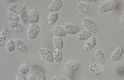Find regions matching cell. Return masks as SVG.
<instances>
[{
    "mask_svg": "<svg viewBox=\"0 0 124 80\" xmlns=\"http://www.w3.org/2000/svg\"><path fill=\"white\" fill-rule=\"evenodd\" d=\"M118 3L116 1L110 0L103 3L100 7V10L102 13H104L112 10L117 8Z\"/></svg>",
    "mask_w": 124,
    "mask_h": 80,
    "instance_id": "obj_1",
    "label": "cell"
},
{
    "mask_svg": "<svg viewBox=\"0 0 124 80\" xmlns=\"http://www.w3.org/2000/svg\"><path fill=\"white\" fill-rule=\"evenodd\" d=\"M39 54L41 58L46 61L52 62L54 60V54L48 49L43 48L41 49Z\"/></svg>",
    "mask_w": 124,
    "mask_h": 80,
    "instance_id": "obj_2",
    "label": "cell"
},
{
    "mask_svg": "<svg viewBox=\"0 0 124 80\" xmlns=\"http://www.w3.org/2000/svg\"><path fill=\"white\" fill-rule=\"evenodd\" d=\"M84 25L85 28L91 33H95L98 31L97 26L94 22L90 19L87 18L85 19L84 21Z\"/></svg>",
    "mask_w": 124,
    "mask_h": 80,
    "instance_id": "obj_3",
    "label": "cell"
},
{
    "mask_svg": "<svg viewBox=\"0 0 124 80\" xmlns=\"http://www.w3.org/2000/svg\"><path fill=\"white\" fill-rule=\"evenodd\" d=\"M33 71L38 80H46V77L45 71L42 67L38 66H35L33 67Z\"/></svg>",
    "mask_w": 124,
    "mask_h": 80,
    "instance_id": "obj_4",
    "label": "cell"
},
{
    "mask_svg": "<svg viewBox=\"0 0 124 80\" xmlns=\"http://www.w3.org/2000/svg\"><path fill=\"white\" fill-rule=\"evenodd\" d=\"M28 17L29 21L31 23L35 24L38 22L39 18V14L36 8H35L29 12Z\"/></svg>",
    "mask_w": 124,
    "mask_h": 80,
    "instance_id": "obj_5",
    "label": "cell"
},
{
    "mask_svg": "<svg viewBox=\"0 0 124 80\" xmlns=\"http://www.w3.org/2000/svg\"><path fill=\"white\" fill-rule=\"evenodd\" d=\"M97 43L96 39L92 37L88 39L83 47L84 51H88L91 50L96 46Z\"/></svg>",
    "mask_w": 124,
    "mask_h": 80,
    "instance_id": "obj_6",
    "label": "cell"
},
{
    "mask_svg": "<svg viewBox=\"0 0 124 80\" xmlns=\"http://www.w3.org/2000/svg\"><path fill=\"white\" fill-rule=\"evenodd\" d=\"M15 47L17 50L21 53L25 54L28 51L27 47L24 43L20 40H17L14 41Z\"/></svg>",
    "mask_w": 124,
    "mask_h": 80,
    "instance_id": "obj_7",
    "label": "cell"
},
{
    "mask_svg": "<svg viewBox=\"0 0 124 80\" xmlns=\"http://www.w3.org/2000/svg\"><path fill=\"white\" fill-rule=\"evenodd\" d=\"M27 8L26 6L18 4L12 5L9 8L10 11L18 14H22Z\"/></svg>",
    "mask_w": 124,
    "mask_h": 80,
    "instance_id": "obj_8",
    "label": "cell"
},
{
    "mask_svg": "<svg viewBox=\"0 0 124 80\" xmlns=\"http://www.w3.org/2000/svg\"><path fill=\"white\" fill-rule=\"evenodd\" d=\"M63 2L61 0H55L52 2L49 7L50 12L53 13L58 11L61 9Z\"/></svg>",
    "mask_w": 124,
    "mask_h": 80,
    "instance_id": "obj_9",
    "label": "cell"
},
{
    "mask_svg": "<svg viewBox=\"0 0 124 80\" xmlns=\"http://www.w3.org/2000/svg\"><path fill=\"white\" fill-rule=\"evenodd\" d=\"M40 31V27L37 24H33L30 27L29 31V36L32 39L35 38L37 36Z\"/></svg>",
    "mask_w": 124,
    "mask_h": 80,
    "instance_id": "obj_10",
    "label": "cell"
},
{
    "mask_svg": "<svg viewBox=\"0 0 124 80\" xmlns=\"http://www.w3.org/2000/svg\"><path fill=\"white\" fill-rule=\"evenodd\" d=\"M123 51V48L121 47H117L111 55V61H117L119 60L122 57Z\"/></svg>",
    "mask_w": 124,
    "mask_h": 80,
    "instance_id": "obj_11",
    "label": "cell"
},
{
    "mask_svg": "<svg viewBox=\"0 0 124 80\" xmlns=\"http://www.w3.org/2000/svg\"><path fill=\"white\" fill-rule=\"evenodd\" d=\"M51 28L53 34L56 36L63 37L66 35L65 29L60 26L51 27Z\"/></svg>",
    "mask_w": 124,
    "mask_h": 80,
    "instance_id": "obj_12",
    "label": "cell"
},
{
    "mask_svg": "<svg viewBox=\"0 0 124 80\" xmlns=\"http://www.w3.org/2000/svg\"><path fill=\"white\" fill-rule=\"evenodd\" d=\"M65 31L68 34L73 35L78 33L79 30L78 26L75 24H70L65 26L64 28Z\"/></svg>",
    "mask_w": 124,
    "mask_h": 80,
    "instance_id": "obj_13",
    "label": "cell"
},
{
    "mask_svg": "<svg viewBox=\"0 0 124 80\" xmlns=\"http://www.w3.org/2000/svg\"><path fill=\"white\" fill-rule=\"evenodd\" d=\"M81 65L82 63L80 61H74L66 64L65 66L68 71L72 72L77 70Z\"/></svg>",
    "mask_w": 124,
    "mask_h": 80,
    "instance_id": "obj_14",
    "label": "cell"
},
{
    "mask_svg": "<svg viewBox=\"0 0 124 80\" xmlns=\"http://www.w3.org/2000/svg\"><path fill=\"white\" fill-rule=\"evenodd\" d=\"M9 37V33L8 29H4L2 30L0 33V45H4L6 40Z\"/></svg>",
    "mask_w": 124,
    "mask_h": 80,
    "instance_id": "obj_15",
    "label": "cell"
},
{
    "mask_svg": "<svg viewBox=\"0 0 124 80\" xmlns=\"http://www.w3.org/2000/svg\"><path fill=\"white\" fill-rule=\"evenodd\" d=\"M94 56L97 62L101 64L104 63L105 61V58L104 53L101 50L98 49L94 53Z\"/></svg>",
    "mask_w": 124,
    "mask_h": 80,
    "instance_id": "obj_16",
    "label": "cell"
},
{
    "mask_svg": "<svg viewBox=\"0 0 124 80\" xmlns=\"http://www.w3.org/2000/svg\"><path fill=\"white\" fill-rule=\"evenodd\" d=\"M91 35V32L88 30L86 29L78 33L77 34V37L80 40H84L88 39Z\"/></svg>",
    "mask_w": 124,
    "mask_h": 80,
    "instance_id": "obj_17",
    "label": "cell"
},
{
    "mask_svg": "<svg viewBox=\"0 0 124 80\" xmlns=\"http://www.w3.org/2000/svg\"><path fill=\"white\" fill-rule=\"evenodd\" d=\"M90 71L93 74L96 75H99L100 73V70L99 67L94 62L93 60H91L89 65Z\"/></svg>",
    "mask_w": 124,
    "mask_h": 80,
    "instance_id": "obj_18",
    "label": "cell"
},
{
    "mask_svg": "<svg viewBox=\"0 0 124 80\" xmlns=\"http://www.w3.org/2000/svg\"><path fill=\"white\" fill-rule=\"evenodd\" d=\"M5 16L9 20L12 22H18L20 20V18L18 14L11 12H7Z\"/></svg>",
    "mask_w": 124,
    "mask_h": 80,
    "instance_id": "obj_19",
    "label": "cell"
},
{
    "mask_svg": "<svg viewBox=\"0 0 124 80\" xmlns=\"http://www.w3.org/2000/svg\"><path fill=\"white\" fill-rule=\"evenodd\" d=\"M54 43L56 48L61 49L64 46L63 40L61 37L55 36L54 37Z\"/></svg>",
    "mask_w": 124,
    "mask_h": 80,
    "instance_id": "obj_20",
    "label": "cell"
},
{
    "mask_svg": "<svg viewBox=\"0 0 124 80\" xmlns=\"http://www.w3.org/2000/svg\"><path fill=\"white\" fill-rule=\"evenodd\" d=\"M54 55L55 62L57 65H59L63 58L62 53L60 49H56L54 51Z\"/></svg>",
    "mask_w": 124,
    "mask_h": 80,
    "instance_id": "obj_21",
    "label": "cell"
},
{
    "mask_svg": "<svg viewBox=\"0 0 124 80\" xmlns=\"http://www.w3.org/2000/svg\"><path fill=\"white\" fill-rule=\"evenodd\" d=\"M78 9L79 11L84 14L89 15L92 13V9L90 7L85 4H80L78 7Z\"/></svg>",
    "mask_w": 124,
    "mask_h": 80,
    "instance_id": "obj_22",
    "label": "cell"
},
{
    "mask_svg": "<svg viewBox=\"0 0 124 80\" xmlns=\"http://www.w3.org/2000/svg\"><path fill=\"white\" fill-rule=\"evenodd\" d=\"M58 13H54L50 15L48 18V23L50 26L54 24L57 22L58 18Z\"/></svg>",
    "mask_w": 124,
    "mask_h": 80,
    "instance_id": "obj_23",
    "label": "cell"
},
{
    "mask_svg": "<svg viewBox=\"0 0 124 80\" xmlns=\"http://www.w3.org/2000/svg\"><path fill=\"white\" fill-rule=\"evenodd\" d=\"M5 45L9 51L11 52L15 50V42L12 39L9 38L7 39Z\"/></svg>",
    "mask_w": 124,
    "mask_h": 80,
    "instance_id": "obj_24",
    "label": "cell"
},
{
    "mask_svg": "<svg viewBox=\"0 0 124 80\" xmlns=\"http://www.w3.org/2000/svg\"><path fill=\"white\" fill-rule=\"evenodd\" d=\"M10 26L15 31L18 33L21 32L23 31V27L21 24L17 22H11Z\"/></svg>",
    "mask_w": 124,
    "mask_h": 80,
    "instance_id": "obj_25",
    "label": "cell"
},
{
    "mask_svg": "<svg viewBox=\"0 0 124 80\" xmlns=\"http://www.w3.org/2000/svg\"><path fill=\"white\" fill-rule=\"evenodd\" d=\"M29 67L28 63H24L21 66L20 71L21 73L24 75L27 74L29 71Z\"/></svg>",
    "mask_w": 124,
    "mask_h": 80,
    "instance_id": "obj_26",
    "label": "cell"
},
{
    "mask_svg": "<svg viewBox=\"0 0 124 80\" xmlns=\"http://www.w3.org/2000/svg\"><path fill=\"white\" fill-rule=\"evenodd\" d=\"M16 80H27L25 75L21 73H17L16 74Z\"/></svg>",
    "mask_w": 124,
    "mask_h": 80,
    "instance_id": "obj_27",
    "label": "cell"
},
{
    "mask_svg": "<svg viewBox=\"0 0 124 80\" xmlns=\"http://www.w3.org/2000/svg\"><path fill=\"white\" fill-rule=\"evenodd\" d=\"M66 79L65 77L58 75H54L51 78L52 80H65Z\"/></svg>",
    "mask_w": 124,
    "mask_h": 80,
    "instance_id": "obj_28",
    "label": "cell"
},
{
    "mask_svg": "<svg viewBox=\"0 0 124 80\" xmlns=\"http://www.w3.org/2000/svg\"><path fill=\"white\" fill-rule=\"evenodd\" d=\"M21 17L23 21L27 23L28 21V16L27 13L24 12L21 14Z\"/></svg>",
    "mask_w": 124,
    "mask_h": 80,
    "instance_id": "obj_29",
    "label": "cell"
},
{
    "mask_svg": "<svg viewBox=\"0 0 124 80\" xmlns=\"http://www.w3.org/2000/svg\"><path fill=\"white\" fill-rule=\"evenodd\" d=\"M118 73L120 75H124V68H119L118 70Z\"/></svg>",
    "mask_w": 124,
    "mask_h": 80,
    "instance_id": "obj_30",
    "label": "cell"
},
{
    "mask_svg": "<svg viewBox=\"0 0 124 80\" xmlns=\"http://www.w3.org/2000/svg\"><path fill=\"white\" fill-rule=\"evenodd\" d=\"M27 80H36V76L34 75H30L28 77Z\"/></svg>",
    "mask_w": 124,
    "mask_h": 80,
    "instance_id": "obj_31",
    "label": "cell"
},
{
    "mask_svg": "<svg viewBox=\"0 0 124 80\" xmlns=\"http://www.w3.org/2000/svg\"><path fill=\"white\" fill-rule=\"evenodd\" d=\"M85 2L88 3L95 2L98 1V0H85Z\"/></svg>",
    "mask_w": 124,
    "mask_h": 80,
    "instance_id": "obj_32",
    "label": "cell"
},
{
    "mask_svg": "<svg viewBox=\"0 0 124 80\" xmlns=\"http://www.w3.org/2000/svg\"><path fill=\"white\" fill-rule=\"evenodd\" d=\"M78 1H81V2H82V1H83L84 0H78Z\"/></svg>",
    "mask_w": 124,
    "mask_h": 80,
    "instance_id": "obj_33",
    "label": "cell"
},
{
    "mask_svg": "<svg viewBox=\"0 0 124 80\" xmlns=\"http://www.w3.org/2000/svg\"><path fill=\"white\" fill-rule=\"evenodd\" d=\"M123 18H124V13L123 14Z\"/></svg>",
    "mask_w": 124,
    "mask_h": 80,
    "instance_id": "obj_34",
    "label": "cell"
}]
</instances>
